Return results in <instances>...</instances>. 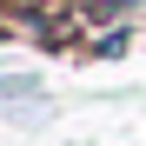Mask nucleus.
Instances as JSON below:
<instances>
[{"label": "nucleus", "mask_w": 146, "mask_h": 146, "mask_svg": "<svg viewBox=\"0 0 146 146\" xmlns=\"http://www.w3.org/2000/svg\"><path fill=\"white\" fill-rule=\"evenodd\" d=\"M53 7H66V0H7L13 20H27V13H53Z\"/></svg>", "instance_id": "f257e3e1"}, {"label": "nucleus", "mask_w": 146, "mask_h": 146, "mask_svg": "<svg viewBox=\"0 0 146 146\" xmlns=\"http://www.w3.org/2000/svg\"><path fill=\"white\" fill-rule=\"evenodd\" d=\"M0 93H7V100H27L33 80H27V73H7V80H0Z\"/></svg>", "instance_id": "f03ea898"}]
</instances>
